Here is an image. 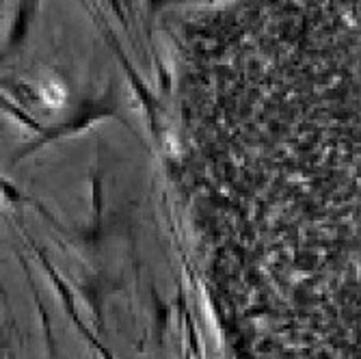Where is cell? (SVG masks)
Segmentation results:
<instances>
[{
	"label": "cell",
	"instance_id": "3957f363",
	"mask_svg": "<svg viewBox=\"0 0 361 359\" xmlns=\"http://www.w3.org/2000/svg\"><path fill=\"white\" fill-rule=\"evenodd\" d=\"M100 28H102V32H104V37H106L109 46H111L113 52L117 54V59H119V63H121V68H123V72H126V76H128V80H130V87H133V91L139 95V100L143 102V107H145V111H147V123H149V130H152V137H154L156 141H160V119H158V115H160L162 107H160V102H158V97L147 89V85L143 83V78H141V76L137 74V70L133 68V63H130L128 56L123 54V50H121L117 37L111 32V28L104 26L102 20H100Z\"/></svg>",
	"mask_w": 361,
	"mask_h": 359
},
{
	"label": "cell",
	"instance_id": "277c9868",
	"mask_svg": "<svg viewBox=\"0 0 361 359\" xmlns=\"http://www.w3.org/2000/svg\"><path fill=\"white\" fill-rule=\"evenodd\" d=\"M80 297L87 301L91 314H93V322H95V329L100 336L106 334V324H104V303H106V297L111 292L117 288L113 286V281L104 275H89L85 279H80L76 284Z\"/></svg>",
	"mask_w": 361,
	"mask_h": 359
},
{
	"label": "cell",
	"instance_id": "6da1fadb",
	"mask_svg": "<svg viewBox=\"0 0 361 359\" xmlns=\"http://www.w3.org/2000/svg\"><path fill=\"white\" fill-rule=\"evenodd\" d=\"M106 117H113V119L121 121L130 130V133H133V137L143 143V137L137 133V128L130 123V119L121 113L117 83H111L104 93L95 95V97H85V100L76 107V111L68 119H63L59 123H52V126H44V130L35 139L28 141V143H22L13 152V156H11V165H18L20 160L28 158L30 154H35L37 150L46 147L52 141H61L65 137H72V135L82 133V130L89 128L91 123L100 121V119H106Z\"/></svg>",
	"mask_w": 361,
	"mask_h": 359
},
{
	"label": "cell",
	"instance_id": "5b68a950",
	"mask_svg": "<svg viewBox=\"0 0 361 359\" xmlns=\"http://www.w3.org/2000/svg\"><path fill=\"white\" fill-rule=\"evenodd\" d=\"M91 223L85 232V243L95 245L102 238V217H104V165L97 156L95 165L91 167Z\"/></svg>",
	"mask_w": 361,
	"mask_h": 359
},
{
	"label": "cell",
	"instance_id": "52a82bcc",
	"mask_svg": "<svg viewBox=\"0 0 361 359\" xmlns=\"http://www.w3.org/2000/svg\"><path fill=\"white\" fill-rule=\"evenodd\" d=\"M20 262H22V271L26 275V281H28V288L32 292V299H35V308L39 312V318H42V329H44V342H46V351H48V359H61V353H59V342H56V336L52 331V322H50V316H48V310L44 305V301L39 299V292H37V286H35V279H32V273H30V267L26 262V257L20 255Z\"/></svg>",
	"mask_w": 361,
	"mask_h": 359
},
{
	"label": "cell",
	"instance_id": "9c48e42d",
	"mask_svg": "<svg viewBox=\"0 0 361 359\" xmlns=\"http://www.w3.org/2000/svg\"><path fill=\"white\" fill-rule=\"evenodd\" d=\"M152 301H154V336L156 342L162 346L165 344V336H167V324H169V305L158 297L156 288L152 286Z\"/></svg>",
	"mask_w": 361,
	"mask_h": 359
},
{
	"label": "cell",
	"instance_id": "7a4b0ae2",
	"mask_svg": "<svg viewBox=\"0 0 361 359\" xmlns=\"http://www.w3.org/2000/svg\"><path fill=\"white\" fill-rule=\"evenodd\" d=\"M22 234H24V238L28 241V245H30L32 249H35V253H37V257H39V262H42L44 271L48 273V277H50L52 286H54V288H56V292H59V297H61V303H63L65 312H68L70 320H72V322L76 324V327H78L80 336L89 342V346H91L97 355H100L102 359H115V357H113V353H111V351H109L100 340H95V336L87 329V324L82 322V318H80V314H78V310H76V303H74V288H72L68 281H65V279L54 271V267L50 264V260L46 257V253L42 251V247H37V245H35V241H32V238L28 236V232L24 230Z\"/></svg>",
	"mask_w": 361,
	"mask_h": 359
},
{
	"label": "cell",
	"instance_id": "30bf717a",
	"mask_svg": "<svg viewBox=\"0 0 361 359\" xmlns=\"http://www.w3.org/2000/svg\"><path fill=\"white\" fill-rule=\"evenodd\" d=\"M171 3H184V0H145V5H147V16L154 18L160 9H165L167 5Z\"/></svg>",
	"mask_w": 361,
	"mask_h": 359
},
{
	"label": "cell",
	"instance_id": "ba28073f",
	"mask_svg": "<svg viewBox=\"0 0 361 359\" xmlns=\"http://www.w3.org/2000/svg\"><path fill=\"white\" fill-rule=\"evenodd\" d=\"M178 312L182 316V322H184V329H186V348L190 351V355L195 359H204V353H202V342H200V336H197V327H195V320L184 303V292L180 290L178 292Z\"/></svg>",
	"mask_w": 361,
	"mask_h": 359
},
{
	"label": "cell",
	"instance_id": "7c38bea8",
	"mask_svg": "<svg viewBox=\"0 0 361 359\" xmlns=\"http://www.w3.org/2000/svg\"><path fill=\"white\" fill-rule=\"evenodd\" d=\"M121 3H123V5H126L128 9H133V0H121Z\"/></svg>",
	"mask_w": 361,
	"mask_h": 359
},
{
	"label": "cell",
	"instance_id": "8992f818",
	"mask_svg": "<svg viewBox=\"0 0 361 359\" xmlns=\"http://www.w3.org/2000/svg\"><path fill=\"white\" fill-rule=\"evenodd\" d=\"M37 5H39V0H20L13 24H11V30H9V37H7L5 54H11L13 50H18L24 44V39L28 35V28H30L32 20H35Z\"/></svg>",
	"mask_w": 361,
	"mask_h": 359
},
{
	"label": "cell",
	"instance_id": "8fae6325",
	"mask_svg": "<svg viewBox=\"0 0 361 359\" xmlns=\"http://www.w3.org/2000/svg\"><path fill=\"white\" fill-rule=\"evenodd\" d=\"M7 359H16V353L7 346Z\"/></svg>",
	"mask_w": 361,
	"mask_h": 359
}]
</instances>
